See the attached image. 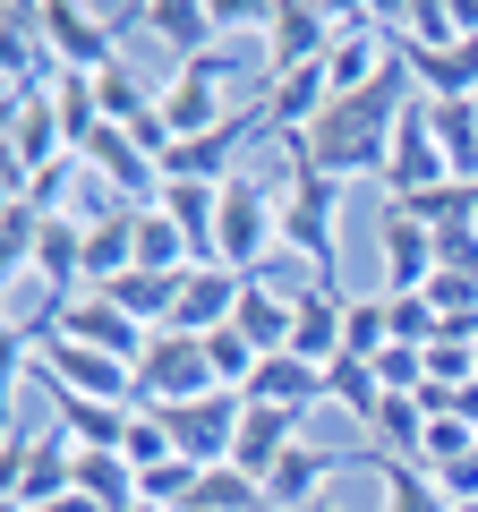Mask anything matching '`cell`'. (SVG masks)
<instances>
[{
    "label": "cell",
    "mask_w": 478,
    "mask_h": 512,
    "mask_svg": "<svg viewBox=\"0 0 478 512\" xmlns=\"http://www.w3.org/2000/svg\"><path fill=\"white\" fill-rule=\"evenodd\" d=\"M274 146H282V137H274ZM342 205H350L342 180L308 171L299 146H282V256H308V282L342 274ZM333 291H342V282H333Z\"/></svg>",
    "instance_id": "1"
},
{
    "label": "cell",
    "mask_w": 478,
    "mask_h": 512,
    "mask_svg": "<svg viewBox=\"0 0 478 512\" xmlns=\"http://www.w3.org/2000/svg\"><path fill=\"white\" fill-rule=\"evenodd\" d=\"M214 256L231 274H274V256H282V180H265V171H231L222 180Z\"/></svg>",
    "instance_id": "2"
},
{
    "label": "cell",
    "mask_w": 478,
    "mask_h": 512,
    "mask_svg": "<svg viewBox=\"0 0 478 512\" xmlns=\"http://www.w3.org/2000/svg\"><path fill=\"white\" fill-rule=\"evenodd\" d=\"M18 333H69V342L103 350V359H120V367H137V359H146V342H154V333L137 325L120 299H103V291H77L69 308H43L35 325H18Z\"/></svg>",
    "instance_id": "3"
},
{
    "label": "cell",
    "mask_w": 478,
    "mask_h": 512,
    "mask_svg": "<svg viewBox=\"0 0 478 512\" xmlns=\"http://www.w3.org/2000/svg\"><path fill=\"white\" fill-rule=\"evenodd\" d=\"M453 180V163H444V146H436V120H427V94L393 120V154H385V205H419V197H436V188Z\"/></svg>",
    "instance_id": "4"
},
{
    "label": "cell",
    "mask_w": 478,
    "mask_h": 512,
    "mask_svg": "<svg viewBox=\"0 0 478 512\" xmlns=\"http://www.w3.org/2000/svg\"><path fill=\"white\" fill-rule=\"evenodd\" d=\"M436 282V231H427L410 205H376V291L410 299Z\"/></svg>",
    "instance_id": "5"
},
{
    "label": "cell",
    "mask_w": 478,
    "mask_h": 512,
    "mask_svg": "<svg viewBox=\"0 0 478 512\" xmlns=\"http://www.w3.org/2000/svg\"><path fill=\"white\" fill-rule=\"evenodd\" d=\"M197 393H222L214 367H205L197 333H154L146 359H137V410H171V402H197Z\"/></svg>",
    "instance_id": "6"
},
{
    "label": "cell",
    "mask_w": 478,
    "mask_h": 512,
    "mask_svg": "<svg viewBox=\"0 0 478 512\" xmlns=\"http://www.w3.org/2000/svg\"><path fill=\"white\" fill-rule=\"evenodd\" d=\"M239 419H248V393H197V402H171V410H163V427H171V444H180V461H197V470L231 461Z\"/></svg>",
    "instance_id": "7"
},
{
    "label": "cell",
    "mask_w": 478,
    "mask_h": 512,
    "mask_svg": "<svg viewBox=\"0 0 478 512\" xmlns=\"http://www.w3.org/2000/svg\"><path fill=\"white\" fill-rule=\"evenodd\" d=\"M342 43V9L325 0H274V26H265V69H325V52Z\"/></svg>",
    "instance_id": "8"
},
{
    "label": "cell",
    "mask_w": 478,
    "mask_h": 512,
    "mask_svg": "<svg viewBox=\"0 0 478 512\" xmlns=\"http://www.w3.org/2000/svg\"><path fill=\"white\" fill-rule=\"evenodd\" d=\"M86 171H94V180H103V188H111L120 205H129V214L163 205V163H154V154L137 146L129 128H103V137L86 146Z\"/></svg>",
    "instance_id": "9"
},
{
    "label": "cell",
    "mask_w": 478,
    "mask_h": 512,
    "mask_svg": "<svg viewBox=\"0 0 478 512\" xmlns=\"http://www.w3.org/2000/svg\"><path fill=\"white\" fill-rule=\"evenodd\" d=\"M69 487H77V444L60 436V427H43V436L9 461V512H43V504H60Z\"/></svg>",
    "instance_id": "10"
},
{
    "label": "cell",
    "mask_w": 478,
    "mask_h": 512,
    "mask_svg": "<svg viewBox=\"0 0 478 512\" xmlns=\"http://www.w3.org/2000/svg\"><path fill=\"white\" fill-rule=\"evenodd\" d=\"M239 291H248V274H231V265H197V274L180 282V308H171V325L163 333H222L239 316Z\"/></svg>",
    "instance_id": "11"
},
{
    "label": "cell",
    "mask_w": 478,
    "mask_h": 512,
    "mask_svg": "<svg viewBox=\"0 0 478 512\" xmlns=\"http://www.w3.org/2000/svg\"><path fill=\"white\" fill-rule=\"evenodd\" d=\"M257 103H265V120H274V137H308L333 111V86H325V69H282V77L257 86Z\"/></svg>",
    "instance_id": "12"
},
{
    "label": "cell",
    "mask_w": 478,
    "mask_h": 512,
    "mask_svg": "<svg viewBox=\"0 0 478 512\" xmlns=\"http://www.w3.org/2000/svg\"><path fill=\"white\" fill-rule=\"evenodd\" d=\"M146 35L188 69V60H205L222 43V18H214V0H146Z\"/></svg>",
    "instance_id": "13"
},
{
    "label": "cell",
    "mask_w": 478,
    "mask_h": 512,
    "mask_svg": "<svg viewBox=\"0 0 478 512\" xmlns=\"http://www.w3.org/2000/svg\"><path fill=\"white\" fill-rule=\"evenodd\" d=\"M342 308H350V291H333V282H299L291 359H308V367H333V359H342Z\"/></svg>",
    "instance_id": "14"
},
{
    "label": "cell",
    "mask_w": 478,
    "mask_h": 512,
    "mask_svg": "<svg viewBox=\"0 0 478 512\" xmlns=\"http://www.w3.org/2000/svg\"><path fill=\"white\" fill-rule=\"evenodd\" d=\"M333 478H342V461H333L325 444H291V453L274 461V478H265V495H274V512H316L333 495Z\"/></svg>",
    "instance_id": "15"
},
{
    "label": "cell",
    "mask_w": 478,
    "mask_h": 512,
    "mask_svg": "<svg viewBox=\"0 0 478 512\" xmlns=\"http://www.w3.org/2000/svg\"><path fill=\"white\" fill-rule=\"evenodd\" d=\"M248 402H265V410H291V419H308L316 402H325V367H308V359H265L257 376H248Z\"/></svg>",
    "instance_id": "16"
},
{
    "label": "cell",
    "mask_w": 478,
    "mask_h": 512,
    "mask_svg": "<svg viewBox=\"0 0 478 512\" xmlns=\"http://www.w3.org/2000/svg\"><path fill=\"white\" fill-rule=\"evenodd\" d=\"M299 444V419L291 410H265V402H248V419H239V444H231V470H248V478H274V461Z\"/></svg>",
    "instance_id": "17"
},
{
    "label": "cell",
    "mask_w": 478,
    "mask_h": 512,
    "mask_svg": "<svg viewBox=\"0 0 478 512\" xmlns=\"http://www.w3.org/2000/svg\"><path fill=\"white\" fill-rule=\"evenodd\" d=\"M325 402H333V410H350V427L368 436L376 410H385L393 393H385V376H376V359H333V367H325Z\"/></svg>",
    "instance_id": "18"
},
{
    "label": "cell",
    "mask_w": 478,
    "mask_h": 512,
    "mask_svg": "<svg viewBox=\"0 0 478 512\" xmlns=\"http://www.w3.org/2000/svg\"><path fill=\"white\" fill-rule=\"evenodd\" d=\"M52 427L77 444V453H120L129 410H120V402H69V393H60V402H52Z\"/></svg>",
    "instance_id": "19"
},
{
    "label": "cell",
    "mask_w": 478,
    "mask_h": 512,
    "mask_svg": "<svg viewBox=\"0 0 478 512\" xmlns=\"http://www.w3.org/2000/svg\"><path fill=\"white\" fill-rule=\"evenodd\" d=\"M120 274H137V214H111L86 231V291H111Z\"/></svg>",
    "instance_id": "20"
},
{
    "label": "cell",
    "mask_w": 478,
    "mask_h": 512,
    "mask_svg": "<svg viewBox=\"0 0 478 512\" xmlns=\"http://www.w3.org/2000/svg\"><path fill=\"white\" fill-rule=\"evenodd\" d=\"M77 495H94L103 512H137L146 504V478H137V461H120V453H77Z\"/></svg>",
    "instance_id": "21"
},
{
    "label": "cell",
    "mask_w": 478,
    "mask_h": 512,
    "mask_svg": "<svg viewBox=\"0 0 478 512\" xmlns=\"http://www.w3.org/2000/svg\"><path fill=\"white\" fill-rule=\"evenodd\" d=\"M137 265H146V274H197V248L180 239V222H171L163 205L137 214Z\"/></svg>",
    "instance_id": "22"
},
{
    "label": "cell",
    "mask_w": 478,
    "mask_h": 512,
    "mask_svg": "<svg viewBox=\"0 0 478 512\" xmlns=\"http://www.w3.org/2000/svg\"><path fill=\"white\" fill-rule=\"evenodd\" d=\"M43 205L35 197H0V265H9V282H26V265H35V248H43Z\"/></svg>",
    "instance_id": "23"
},
{
    "label": "cell",
    "mask_w": 478,
    "mask_h": 512,
    "mask_svg": "<svg viewBox=\"0 0 478 512\" xmlns=\"http://www.w3.org/2000/svg\"><path fill=\"white\" fill-rule=\"evenodd\" d=\"M385 350H393V308H385V291L350 299V308H342V359H385Z\"/></svg>",
    "instance_id": "24"
},
{
    "label": "cell",
    "mask_w": 478,
    "mask_h": 512,
    "mask_svg": "<svg viewBox=\"0 0 478 512\" xmlns=\"http://www.w3.org/2000/svg\"><path fill=\"white\" fill-rule=\"evenodd\" d=\"M376 478H385V512H453V495L419 461H376Z\"/></svg>",
    "instance_id": "25"
},
{
    "label": "cell",
    "mask_w": 478,
    "mask_h": 512,
    "mask_svg": "<svg viewBox=\"0 0 478 512\" xmlns=\"http://www.w3.org/2000/svg\"><path fill=\"white\" fill-rule=\"evenodd\" d=\"M197 512H274V495H265V478H248V470H231V461H214V470H205Z\"/></svg>",
    "instance_id": "26"
},
{
    "label": "cell",
    "mask_w": 478,
    "mask_h": 512,
    "mask_svg": "<svg viewBox=\"0 0 478 512\" xmlns=\"http://www.w3.org/2000/svg\"><path fill=\"white\" fill-rule=\"evenodd\" d=\"M120 461H137V478H146L154 461H180V444H171L163 410H129V436H120Z\"/></svg>",
    "instance_id": "27"
},
{
    "label": "cell",
    "mask_w": 478,
    "mask_h": 512,
    "mask_svg": "<svg viewBox=\"0 0 478 512\" xmlns=\"http://www.w3.org/2000/svg\"><path fill=\"white\" fill-rule=\"evenodd\" d=\"M94 86H103V120H111V128H137V120H154V94L137 86V69H129V60H120L111 77H94Z\"/></svg>",
    "instance_id": "28"
},
{
    "label": "cell",
    "mask_w": 478,
    "mask_h": 512,
    "mask_svg": "<svg viewBox=\"0 0 478 512\" xmlns=\"http://www.w3.org/2000/svg\"><path fill=\"white\" fill-rule=\"evenodd\" d=\"M436 265H444V274H470V282H478V222L436 231Z\"/></svg>",
    "instance_id": "29"
},
{
    "label": "cell",
    "mask_w": 478,
    "mask_h": 512,
    "mask_svg": "<svg viewBox=\"0 0 478 512\" xmlns=\"http://www.w3.org/2000/svg\"><path fill=\"white\" fill-rule=\"evenodd\" d=\"M137 512H154V504H137Z\"/></svg>",
    "instance_id": "30"
},
{
    "label": "cell",
    "mask_w": 478,
    "mask_h": 512,
    "mask_svg": "<svg viewBox=\"0 0 478 512\" xmlns=\"http://www.w3.org/2000/svg\"><path fill=\"white\" fill-rule=\"evenodd\" d=\"M461 512H478V504H461Z\"/></svg>",
    "instance_id": "31"
},
{
    "label": "cell",
    "mask_w": 478,
    "mask_h": 512,
    "mask_svg": "<svg viewBox=\"0 0 478 512\" xmlns=\"http://www.w3.org/2000/svg\"><path fill=\"white\" fill-rule=\"evenodd\" d=\"M316 512H325V504H316Z\"/></svg>",
    "instance_id": "32"
}]
</instances>
